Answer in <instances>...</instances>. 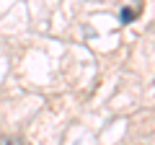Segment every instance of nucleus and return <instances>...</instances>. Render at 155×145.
I'll return each mask as SVG.
<instances>
[{
  "mask_svg": "<svg viewBox=\"0 0 155 145\" xmlns=\"http://www.w3.org/2000/svg\"><path fill=\"white\" fill-rule=\"evenodd\" d=\"M134 18H137V8H122V13H119V21L124 23V26H127V23H132Z\"/></svg>",
  "mask_w": 155,
  "mask_h": 145,
  "instance_id": "f257e3e1",
  "label": "nucleus"
},
{
  "mask_svg": "<svg viewBox=\"0 0 155 145\" xmlns=\"http://www.w3.org/2000/svg\"><path fill=\"white\" fill-rule=\"evenodd\" d=\"M0 145H23V143L18 137H8V135H3V137H0Z\"/></svg>",
  "mask_w": 155,
  "mask_h": 145,
  "instance_id": "f03ea898",
  "label": "nucleus"
}]
</instances>
